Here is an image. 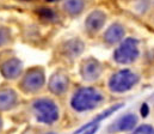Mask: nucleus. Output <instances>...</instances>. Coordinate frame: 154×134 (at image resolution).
<instances>
[{
  "label": "nucleus",
  "instance_id": "f257e3e1",
  "mask_svg": "<svg viewBox=\"0 0 154 134\" xmlns=\"http://www.w3.org/2000/svg\"><path fill=\"white\" fill-rule=\"evenodd\" d=\"M104 101L103 95L94 88H82L73 95L71 105L74 110L84 113L97 108Z\"/></svg>",
  "mask_w": 154,
  "mask_h": 134
},
{
  "label": "nucleus",
  "instance_id": "f03ea898",
  "mask_svg": "<svg viewBox=\"0 0 154 134\" xmlns=\"http://www.w3.org/2000/svg\"><path fill=\"white\" fill-rule=\"evenodd\" d=\"M32 109L35 111L36 119L42 123L51 125L59 120V108L50 98L42 97L36 99L32 103Z\"/></svg>",
  "mask_w": 154,
  "mask_h": 134
},
{
  "label": "nucleus",
  "instance_id": "7ed1b4c3",
  "mask_svg": "<svg viewBox=\"0 0 154 134\" xmlns=\"http://www.w3.org/2000/svg\"><path fill=\"white\" fill-rule=\"evenodd\" d=\"M139 82L137 74L130 70H121L112 74L109 79V89L116 93L129 91Z\"/></svg>",
  "mask_w": 154,
  "mask_h": 134
},
{
  "label": "nucleus",
  "instance_id": "20e7f679",
  "mask_svg": "<svg viewBox=\"0 0 154 134\" xmlns=\"http://www.w3.org/2000/svg\"><path fill=\"white\" fill-rule=\"evenodd\" d=\"M137 56H139V45L137 41L134 39L124 40L114 53L115 61L122 65L131 64L137 59Z\"/></svg>",
  "mask_w": 154,
  "mask_h": 134
},
{
  "label": "nucleus",
  "instance_id": "39448f33",
  "mask_svg": "<svg viewBox=\"0 0 154 134\" xmlns=\"http://www.w3.org/2000/svg\"><path fill=\"white\" fill-rule=\"evenodd\" d=\"M45 83V76L42 68H31L22 79L20 89L25 93H34L43 88Z\"/></svg>",
  "mask_w": 154,
  "mask_h": 134
},
{
  "label": "nucleus",
  "instance_id": "423d86ee",
  "mask_svg": "<svg viewBox=\"0 0 154 134\" xmlns=\"http://www.w3.org/2000/svg\"><path fill=\"white\" fill-rule=\"evenodd\" d=\"M102 64L96 59H88L85 62H82L80 73L84 80L86 82H94L97 80L102 74Z\"/></svg>",
  "mask_w": 154,
  "mask_h": 134
},
{
  "label": "nucleus",
  "instance_id": "0eeeda50",
  "mask_svg": "<svg viewBox=\"0 0 154 134\" xmlns=\"http://www.w3.org/2000/svg\"><path fill=\"white\" fill-rule=\"evenodd\" d=\"M22 68H23V66H22L20 60L13 58V59H8L4 64H1L0 72L6 79H16L22 73Z\"/></svg>",
  "mask_w": 154,
  "mask_h": 134
},
{
  "label": "nucleus",
  "instance_id": "6e6552de",
  "mask_svg": "<svg viewBox=\"0 0 154 134\" xmlns=\"http://www.w3.org/2000/svg\"><path fill=\"white\" fill-rule=\"evenodd\" d=\"M137 123V117L134 114H125L110 126V132H127L131 131Z\"/></svg>",
  "mask_w": 154,
  "mask_h": 134
},
{
  "label": "nucleus",
  "instance_id": "1a4fd4ad",
  "mask_svg": "<svg viewBox=\"0 0 154 134\" xmlns=\"http://www.w3.org/2000/svg\"><path fill=\"white\" fill-rule=\"evenodd\" d=\"M68 84H69L68 77L66 74L59 72L50 77L48 88L50 90V92H53L54 95H62L67 91Z\"/></svg>",
  "mask_w": 154,
  "mask_h": 134
},
{
  "label": "nucleus",
  "instance_id": "9d476101",
  "mask_svg": "<svg viewBox=\"0 0 154 134\" xmlns=\"http://www.w3.org/2000/svg\"><path fill=\"white\" fill-rule=\"evenodd\" d=\"M18 102V97L14 90L11 88H4L0 89V110H10L12 109Z\"/></svg>",
  "mask_w": 154,
  "mask_h": 134
},
{
  "label": "nucleus",
  "instance_id": "9b49d317",
  "mask_svg": "<svg viewBox=\"0 0 154 134\" xmlns=\"http://www.w3.org/2000/svg\"><path fill=\"white\" fill-rule=\"evenodd\" d=\"M105 20H106V16L102 11H93L87 17L85 25L90 33H97L103 28Z\"/></svg>",
  "mask_w": 154,
  "mask_h": 134
},
{
  "label": "nucleus",
  "instance_id": "f8f14e48",
  "mask_svg": "<svg viewBox=\"0 0 154 134\" xmlns=\"http://www.w3.org/2000/svg\"><path fill=\"white\" fill-rule=\"evenodd\" d=\"M123 36H124V28L121 24L116 23L106 30V33L104 34V40L109 45H115L123 39Z\"/></svg>",
  "mask_w": 154,
  "mask_h": 134
},
{
  "label": "nucleus",
  "instance_id": "ddd939ff",
  "mask_svg": "<svg viewBox=\"0 0 154 134\" xmlns=\"http://www.w3.org/2000/svg\"><path fill=\"white\" fill-rule=\"evenodd\" d=\"M121 107H123V104H122V103H119V104H116V105H112V107H110L109 109H106L105 111H103L102 114H99V115H98V116H97L94 120H92V121H90L88 123L84 125V126H82L80 129H78V131L74 134H80L81 132H82V131H84V129H85V128H87V127H90V126H92V125H97V123H99V122H100L103 119H105V117L110 116L111 114H114V113H115V111H117V110H118Z\"/></svg>",
  "mask_w": 154,
  "mask_h": 134
},
{
  "label": "nucleus",
  "instance_id": "4468645a",
  "mask_svg": "<svg viewBox=\"0 0 154 134\" xmlns=\"http://www.w3.org/2000/svg\"><path fill=\"white\" fill-rule=\"evenodd\" d=\"M84 8L82 0H67L65 2V10L69 14H79Z\"/></svg>",
  "mask_w": 154,
  "mask_h": 134
},
{
  "label": "nucleus",
  "instance_id": "2eb2a0df",
  "mask_svg": "<svg viewBox=\"0 0 154 134\" xmlns=\"http://www.w3.org/2000/svg\"><path fill=\"white\" fill-rule=\"evenodd\" d=\"M67 54L68 55H72V56H78L82 49H84V45L79 41V40H74V41H71L67 43Z\"/></svg>",
  "mask_w": 154,
  "mask_h": 134
},
{
  "label": "nucleus",
  "instance_id": "dca6fc26",
  "mask_svg": "<svg viewBox=\"0 0 154 134\" xmlns=\"http://www.w3.org/2000/svg\"><path fill=\"white\" fill-rule=\"evenodd\" d=\"M37 13H38L43 19H45V20H54L55 17H56V14L54 13V11L51 8H48V7L39 8L38 11H37Z\"/></svg>",
  "mask_w": 154,
  "mask_h": 134
},
{
  "label": "nucleus",
  "instance_id": "f3484780",
  "mask_svg": "<svg viewBox=\"0 0 154 134\" xmlns=\"http://www.w3.org/2000/svg\"><path fill=\"white\" fill-rule=\"evenodd\" d=\"M11 39V35H10V30L4 28V26H0V47L1 45H5L6 43H8Z\"/></svg>",
  "mask_w": 154,
  "mask_h": 134
},
{
  "label": "nucleus",
  "instance_id": "a211bd4d",
  "mask_svg": "<svg viewBox=\"0 0 154 134\" xmlns=\"http://www.w3.org/2000/svg\"><path fill=\"white\" fill-rule=\"evenodd\" d=\"M133 134H154V128L149 125H142L137 127Z\"/></svg>",
  "mask_w": 154,
  "mask_h": 134
},
{
  "label": "nucleus",
  "instance_id": "6ab92c4d",
  "mask_svg": "<svg viewBox=\"0 0 154 134\" xmlns=\"http://www.w3.org/2000/svg\"><path fill=\"white\" fill-rule=\"evenodd\" d=\"M98 128H99V123H97V125H92V126L85 128L82 132H84V134H94L97 131H98ZM82 132H81V133H82Z\"/></svg>",
  "mask_w": 154,
  "mask_h": 134
},
{
  "label": "nucleus",
  "instance_id": "aec40b11",
  "mask_svg": "<svg viewBox=\"0 0 154 134\" xmlns=\"http://www.w3.org/2000/svg\"><path fill=\"white\" fill-rule=\"evenodd\" d=\"M148 113H149V108H148V105L145 103V104H142V107H141V115L143 116V117H146L147 115H148Z\"/></svg>",
  "mask_w": 154,
  "mask_h": 134
},
{
  "label": "nucleus",
  "instance_id": "412c9836",
  "mask_svg": "<svg viewBox=\"0 0 154 134\" xmlns=\"http://www.w3.org/2000/svg\"><path fill=\"white\" fill-rule=\"evenodd\" d=\"M151 102H152V103L154 104V93L152 95V96H151Z\"/></svg>",
  "mask_w": 154,
  "mask_h": 134
},
{
  "label": "nucleus",
  "instance_id": "4be33fe9",
  "mask_svg": "<svg viewBox=\"0 0 154 134\" xmlns=\"http://www.w3.org/2000/svg\"><path fill=\"white\" fill-rule=\"evenodd\" d=\"M1 126H2V121H1V117H0V129H1Z\"/></svg>",
  "mask_w": 154,
  "mask_h": 134
},
{
  "label": "nucleus",
  "instance_id": "5701e85b",
  "mask_svg": "<svg viewBox=\"0 0 154 134\" xmlns=\"http://www.w3.org/2000/svg\"><path fill=\"white\" fill-rule=\"evenodd\" d=\"M45 134H55V133H51V132H50V133H45Z\"/></svg>",
  "mask_w": 154,
  "mask_h": 134
}]
</instances>
